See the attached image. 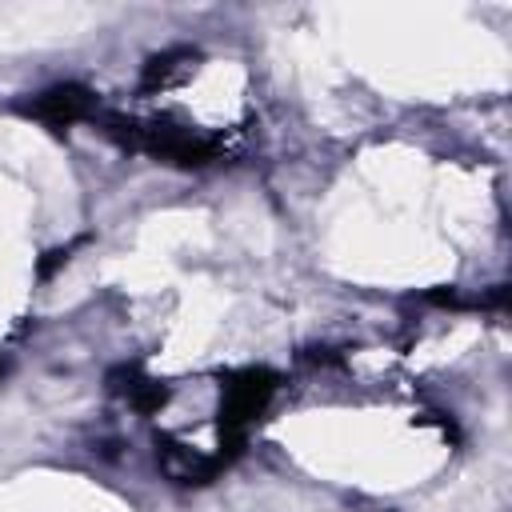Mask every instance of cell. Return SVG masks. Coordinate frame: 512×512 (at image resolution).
I'll return each instance as SVG.
<instances>
[{
	"label": "cell",
	"instance_id": "3",
	"mask_svg": "<svg viewBox=\"0 0 512 512\" xmlns=\"http://www.w3.org/2000/svg\"><path fill=\"white\" fill-rule=\"evenodd\" d=\"M192 68H196V56L184 52V48H172V52L156 56V60L144 68V88H172V84H180Z\"/></svg>",
	"mask_w": 512,
	"mask_h": 512
},
{
	"label": "cell",
	"instance_id": "2",
	"mask_svg": "<svg viewBox=\"0 0 512 512\" xmlns=\"http://www.w3.org/2000/svg\"><path fill=\"white\" fill-rule=\"evenodd\" d=\"M28 116H36L40 124H48L52 132H64L72 124H84V120L96 116V96L84 84H52V88H44L28 104Z\"/></svg>",
	"mask_w": 512,
	"mask_h": 512
},
{
	"label": "cell",
	"instance_id": "1",
	"mask_svg": "<svg viewBox=\"0 0 512 512\" xmlns=\"http://www.w3.org/2000/svg\"><path fill=\"white\" fill-rule=\"evenodd\" d=\"M104 132L132 152H144V156H156V160L180 164V168H208L228 156L224 136L168 120V116H144V120L140 116H108Z\"/></svg>",
	"mask_w": 512,
	"mask_h": 512
}]
</instances>
